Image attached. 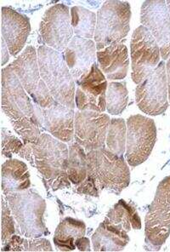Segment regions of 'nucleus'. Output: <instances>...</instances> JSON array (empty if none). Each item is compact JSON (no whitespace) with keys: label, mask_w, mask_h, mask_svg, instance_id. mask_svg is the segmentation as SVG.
<instances>
[{"label":"nucleus","mask_w":170,"mask_h":252,"mask_svg":"<svg viewBox=\"0 0 170 252\" xmlns=\"http://www.w3.org/2000/svg\"><path fill=\"white\" fill-rule=\"evenodd\" d=\"M129 242L125 231L115 227L105 219L92 236V245L95 252H121Z\"/></svg>","instance_id":"obj_20"},{"label":"nucleus","mask_w":170,"mask_h":252,"mask_svg":"<svg viewBox=\"0 0 170 252\" xmlns=\"http://www.w3.org/2000/svg\"><path fill=\"white\" fill-rule=\"evenodd\" d=\"M26 92L39 107H46L55 100L42 79L38 66V52L32 45L23 50L19 57L10 63Z\"/></svg>","instance_id":"obj_8"},{"label":"nucleus","mask_w":170,"mask_h":252,"mask_svg":"<svg viewBox=\"0 0 170 252\" xmlns=\"http://www.w3.org/2000/svg\"><path fill=\"white\" fill-rule=\"evenodd\" d=\"M166 75H167L168 94L170 101V58L166 63Z\"/></svg>","instance_id":"obj_35"},{"label":"nucleus","mask_w":170,"mask_h":252,"mask_svg":"<svg viewBox=\"0 0 170 252\" xmlns=\"http://www.w3.org/2000/svg\"><path fill=\"white\" fill-rule=\"evenodd\" d=\"M131 8L125 1H106L96 15L95 43L97 51L126 38L130 29Z\"/></svg>","instance_id":"obj_5"},{"label":"nucleus","mask_w":170,"mask_h":252,"mask_svg":"<svg viewBox=\"0 0 170 252\" xmlns=\"http://www.w3.org/2000/svg\"><path fill=\"white\" fill-rule=\"evenodd\" d=\"M75 111L54 100L46 107H41L44 129L51 136L65 143L74 141Z\"/></svg>","instance_id":"obj_16"},{"label":"nucleus","mask_w":170,"mask_h":252,"mask_svg":"<svg viewBox=\"0 0 170 252\" xmlns=\"http://www.w3.org/2000/svg\"><path fill=\"white\" fill-rule=\"evenodd\" d=\"M125 158L130 166H138L148 159L157 142L158 130L154 120L142 114L127 120Z\"/></svg>","instance_id":"obj_7"},{"label":"nucleus","mask_w":170,"mask_h":252,"mask_svg":"<svg viewBox=\"0 0 170 252\" xmlns=\"http://www.w3.org/2000/svg\"><path fill=\"white\" fill-rule=\"evenodd\" d=\"M1 16L2 38L6 43L10 55L16 57L21 51H23L30 34V19L10 7H2Z\"/></svg>","instance_id":"obj_17"},{"label":"nucleus","mask_w":170,"mask_h":252,"mask_svg":"<svg viewBox=\"0 0 170 252\" xmlns=\"http://www.w3.org/2000/svg\"><path fill=\"white\" fill-rule=\"evenodd\" d=\"M41 78L52 97L70 108H75L76 83L62 53L41 45L38 49Z\"/></svg>","instance_id":"obj_1"},{"label":"nucleus","mask_w":170,"mask_h":252,"mask_svg":"<svg viewBox=\"0 0 170 252\" xmlns=\"http://www.w3.org/2000/svg\"><path fill=\"white\" fill-rule=\"evenodd\" d=\"M141 22L147 29L160 48L164 61L170 58V14L166 1L148 0L142 3Z\"/></svg>","instance_id":"obj_15"},{"label":"nucleus","mask_w":170,"mask_h":252,"mask_svg":"<svg viewBox=\"0 0 170 252\" xmlns=\"http://www.w3.org/2000/svg\"><path fill=\"white\" fill-rule=\"evenodd\" d=\"M1 228L3 246L16 233V220L3 194L1 201Z\"/></svg>","instance_id":"obj_31"},{"label":"nucleus","mask_w":170,"mask_h":252,"mask_svg":"<svg viewBox=\"0 0 170 252\" xmlns=\"http://www.w3.org/2000/svg\"><path fill=\"white\" fill-rule=\"evenodd\" d=\"M123 39L97 51L99 67L109 80L123 79L128 74L129 51Z\"/></svg>","instance_id":"obj_19"},{"label":"nucleus","mask_w":170,"mask_h":252,"mask_svg":"<svg viewBox=\"0 0 170 252\" xmlns=\"http://www.w3.org/2000/svg\"><path fill=\"white\" fill-rule=\"evenodd\" d=\"M76 248L80 252H90V242L88 238L80 237L75 241Z\"/></svg>","instance_id":"obj_33"},{"label":"nucleus","mask_w":170,"mask_h":252,"mask_svg":"<svg viewBox=\"0 0 170 252\" xmlns=\"http://www.w3.org/2000/svg\"><path fill=\"white\" fill-rule=\"evenodd\" d=\"M88 176L97 183L101 190L119 194L130 183V170L123 157L107 148L87 153Z\"/></svg>","instance_id":"obj_4"},{"label":"nucleus","mask_w":170,"mask_h":252,"mask_svg":"<svg viewBox=\"0 0 170 252\" xmlns=\"http://www.w3.org/2000/svg\"><path fill=\"white\" fill-rule=\"evenodd\" d=\"M63 55L70 72L77 82L96 63L97 50L94 40L74 36Z\"/></svg>","instance_id":"obj_18"},{"label":"nucleus","mask_w":170,"mask_h":252,"mask_svg":"<svg viewBox=\"0 0 170 252\" xmlns=\"http://www.w3.org/2000/svg\"><path fill=\"white\" fill-rule=\"evenodd\" d=\"M25 145L9 129L1 128V153L3 157L11 158L13 155L22 157Z\"/></svg>","instance_id":"obj_30"},{"label":"nucleus","mask_w":170,"mask_h":252,"mask_svg":"<svg viewBox=\"0 0 170 252\" xmlns=\"http://www.w3.org/2000/svg\"><path fill=\"white\" fill-rule=\"evenodd\" d=\"M69 156L67 175L71 183L79 186L88 177V162L87 153L82 146L73 141L68 145Z\"/></svg>","instance_id":"obj_24"},{"label":"nucleus","mask_w":170,"mask_h":252,"mask_svg":"<svg viewBox=\"0 0 170 252\" xmlns=\"http://www.w3.org/2000/svg\"><path fill=\"white\" fill-rule=\"evenodd\" d=\"M1 171L3 195L30 189V173L24 162L10 158L2 164Z\"/></svg>","instance_id":"obj_21"},{"label":"nucleus","mask_w":170,"mask_h":252,"mask_svg":"<svg viewBox=\"0 0 170 252\" xmlns=\"http://www.w3.org/2000/svg\"><path fill=\"white\" fill-rule=\"evenodd\" d=\"M101 191L96 182L89 176H88L80 185L77 186V192L82 194H86V195L99 197Z\"/></svg>","instance_id":"obj_32"},{"label":"nucleus","mask_w":170,"mask_h":252,"mask_svg":"<svg viewBox=\"0 0 170 252\" xmlns=\"http://www.w3.org/2000/svg\"><path fill=\"white\" fill-rule=\"evenodd\" d=\"M145 241L159 250L170 235V176L157 188L145 219Z\"/></svg>","instance_id":"obj_6"},{"label":"nucleus","mask_w":170,"mask_h":252,"mask_svg":"<svg viewBox=\"0 0 170 252\" xmlns=\"http://www.w3.org/2000/svg\"><path fill=\"white\" fill-rule=\"evenodd\" d=\"M107 110L112 115H119L129 102V92L125 82H110L107 86Z\"/></svg>","instance_id":"obj_28"},{"label":"nucleus","mask_w":170,"mask_h":252,"mask_svg":"<svg viewBox=\"0 0 170 252\" xmlns=\"http://www.w3.org/2000/svg\"><path fill=\"white\" fill-rule=\"evenodd\" d=\"M127 125L123 119L111 120L107 131L106 148L114 155L123 157L126 152Z\"/></svg>","instance_id":"obj_26"},{"label":"nucleus","mask_w":170,"mask_h":252,"mask_svg":"<svg viewBox=\"0 0 170 252\" xmlns=\"http://www.w3.org/2000/svg\"><path fill=\"white\" fill-rule=\"evenodd\" d=\"M133 81L138 85L160 63V48L151 32L141 25L133 32L130 41Z\"/></svg>","instance_id":"obj_10"},{"label":"nucleus","mask_w":170,"mask_h":252,"mask_svg":"<svg viewBox=\"0 0 170 252\" xmlns=\"http://www.w3.org/2000/svg\"><path fill=\"white\" fill-rule=\"evenodd\" d=\"M86 233V225L83 220L73 218H64L57 226L54 243L57 249L61 252H71L75 250V241Z\"/></svg>","instance_id":"obj_22"},{"label":"nucleus","mask_w":170,"mask_h":252,"mask_svg":"<svg viewBox=\"0 0 170 252\" xmlns=\"http://www.w3.org/2000/svg\"><path fill=\"white\" fill-rule=\"evenodd\" d=\"M4 197L22 236L32 239L50 233L44 220L46 203L38 192L29 189Z\"/></svg>","instance_id":"obj_3"},{"label":"nucleus","mask_w":170,"mask_h":252,"mask_svg":"<svg viewBox=\"0 0 170 252\" xmlns=\"http://www.w3.org/2000/svg\"><path fill=\"white\" fill-rule=\"evenodd\" d=\"M13 128L21 136L25 145L34 146L41 136V126L38 121L30 117L20 120H10Z\"/></svg>","instance_id":"obj_29"},{"label":"nucleus","mask_w":170,"mask_h":252,"mask_svg":"<svg viewBox=\"0 0 170 252\" xmlns=\"http://www.w3.org/2000/svg\"><path fill=\"white\" fill-rule=\"evenodd\" d=\"M2 252H53L49 240L44 238H23L14 234L2 246Z\"/></svg>","instance_id":"obj_27"},{"label":"nucleus","mask_w":170,"mask_h":252,"mask_svg":"<svg viewBox=\"0 0 170 252\" xmlns=\"http://www.w3.org/2000/svg\"><path fill=\"white\" fill-rule=\"evenodd\" d=\"M109 115L93 111L75 113L74 141L85 148L86 153L106 148Z\"/></svg>","instance_id":"obj_13"},{"label":"nucleus","mask_w":170,"mask_h":252,"mask_svg":"<svg viewBox=\"0 0 170 252\" xmlns=\"http://www.w3.org/2000/svg\"><path fill=\"white\" fill-rule=\"evenodd\" d=\"M136 101L143 113L158 116L166 112L169 103L166 63L162 61L136 89Z\"/></svg>","instance_id":"obj_9"},{"label":"nucleus","mask_w":170,"mask_h":252,"mask_svg":"<svg viewBox=\"0 0 170 252\" xmlns=\"http://www.w3.org/2000/svg\"><path fill=\"white\" fill-rule=\"evenodd\" d=\"M1 76L3 113L10 120H20L26 117L33 118L35 104L14 72L11 64L2 68Z\"/></svg>","instance_id":"obj_12"},{"label":"nucleus","mask_w":170,"mask_h":252,"mask_svg":"<svg viewBox=\"0 0 170 252\" xmlns=\"http://www.w3.org/2000/svg\"><path fill=\"white\" fill-rule=\"evenodd\" d=\"M71 25L73 32L79 38H95L96 15L84 7L73 6L71 10Z\"/></svg>","instance_id":"obj_25"},{"label":"nucleus","mask_w":170,"mask_h":252,"mask_svg":"<svg viewBox=\"0 0 170 252\" xmlns=\"http://www.w3.org/2000/svg\"><path fill=\"white\" fill-rule=\"evenodd\" d=\"M10 51L8 49L6 43L3 38H1V57H2V66H4L9 62Z\"/></svg>","instance_id":"obj_34"},{"label":"nucleus","mask_w":170,"mask_h":252,"mask_svg":"<svg viewBox=\"0 0 170 252\" xmlns=\"http://www.w3.org/2000/svg\"><path fill=\"white\" fill-rule=\"evenodd\" d=\"M166 4H167L168 10H169V12H170V0L166 1Z\"/></svg>","instance_id":"obj_36"},{"label":"nucleus","mask_w":170,"mask_h":252,"mask_svg":"<svg viewBox=\"0 0 170 252\" xmlns=\"http://www.w3.org/2000/svg\"><path fill=\"white\" fill-rule=\"evenodd\" d=\"M76 83L75 104L79 111L104 113L107 110V79L95 63Z\"/></svg>","instance_id":"obj_14"},{"label":"nucleus","mask_w":170,"mask_h":252,"mask_svg":"<svg viewBox=\"0 0 170 252\" xmlns=\"http://www.w3.org/2000/svg\"><path fill=\"white\" fill-rule=\"evenodd\" d=\"M35 166L47 181L54 191L69 189L71 182L67 175L69 150L66 143L42 133L33 146Z\"/></svg>","instance_id":"obj_2"},{"label":"nucleus","mask_w":170,"mask_h":252,"mask_svg":"<svg viewBox=\"0 0 170 252\" xmlns=\"http://www.w3.org/2000/svg\"><path fill=\"white\" fill-rule=\"evenodd\" d=\"M39 32L46 46L63 54L74 37L68 6L57 3L49 8L42 17Z\"/></svg>","instance_id":"obj_11"},{"label":"nucleus","mask_w":170,"mask_h":252,"mask_svg":"<svg viewBox=\"0 0 170 252\" xmlns=\"http://www.w3.org/2000/svg\"><path fill=\"white\" fill-rule=\"evenodd\" d=\"M105 219L126 233H129L132 228L136 230L142 228V220L136 209L123 199H120L108 211Z\"/></svg>","instance_id":"obj_23"}]
</instances>
